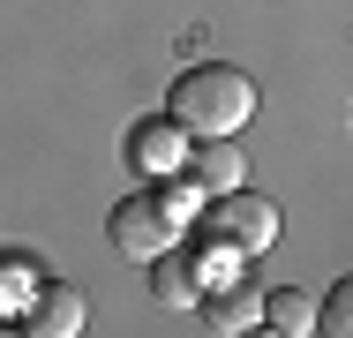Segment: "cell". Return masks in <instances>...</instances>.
I'll use <instances>...</instances> for the list:
<instances>
[{"mask_svg": "<svg viewBox=\"0 0 353 338\" xmlns=\"http://www.w3.org/2000/svg\"><path fill=\"white\" fill-rule=\"evenodd\" d=\"M196 270H203V278H241V270H248V248L203 226V248H196Z\"/></svg>", "mask_w": 353, "mask_h": 338, "instance_id": "10", "label": "cell"}, {"mask_svg": "<svg viewBox=\"0 0 353 338\" xmlns=\"http://www.w3.org/2000/svg\"><path fill=\"white\" fill-rule=\"evenodd\" d=\"M203 226H211V233H225V241H241L248 256H263V248L279 241V203L256 196V188H225V196L203 203Z\"/></svg>", "mask_w": 353, "mask_h": 338, "instance_id": "3", "label": "cell"}, {"mask_svg": "<svg viewBox=\"0 0 353 338\" xmlns=\"http://www.w3.org/2000/svg\"><path fill=\"white\" fill-rule=\"evenodd\" d=\"M188 150H196V143H188V128H181L173 113H158V121H143V128L128 135V158H136L143 173H181Z\"/></svg>", "mask_w": 353, "mask_h": 338, "instance_id": "5", "label": "cell"}, {"mask_svg": "<svg viewBox=\"0 0 353 338\" xmlns=\"http://www.w3.org/2000/svg\"><path fill=\"white\" fill-rule=\"evenodd\" d=\"M263 324V286L241 270V278H225V293L211 301V331H256Z\"/></svg>", "mask_w": 353, "mask_h": 338, "instance_id": "8", "label": "cell"}, {"mask_svg": "<svg viewBox=\"0 0 353 338\" xmlns=\"http://www.w3.org/2000/svg\"><path fill=\"white\" fill-rule=\"evenodd\" d=\"M173 241H181V218H173L165 188H158V196H121V203H113V248H121V256L158 264Z\"/></svg>", "mask_w": 353, "mask_h": 338, "instance_id": "2", "label": "cell"}, {"mask_svg": "<svg viewBox=\"0 0 353 338\" xmlns=\"http://www.w3.org/2000/svg\"><path fill=\"white\" fill-rule=\"evenodd\" d=\"M83 293L75 286H38L30 293V308H23V331H38V338H75L83 331Z\"/></svg>", "mask_w": 353, "mask_h": 338, "instance_id": "6", "label": "cell"}, {"mask_svg": "<svg viewBox=\"0 0 353 338\" xmlns=\"http://www.w3.org/2000/svg\"><path fill=\"white\" fill-rule=\"evenodd\" d=\"M316 331H331V338H353V278H339L331 293H323V324Z\"/></svg>", "mask_w": 353, "mask_h": 338, "instance_id": "11", "label": "cell"}, {"mask_svg": "<svg viewBox=\"0 0 353 338\" xmlns=\"http://www.w3.org/2000/svg\"><path fill=\"white\" fill-rule=\"evenodd\" d=\"M188 181H196L203 196H225V188H248V150H241L233 135H203V143L188 150Z\"/></svg>", "mask_w": 353, "mask_h": 338, "instance_id": "4", "label": "cell"}, {"mask_svg": "<svg viewBox=\"0 0 353 338\" xmlns=\"http://www.w3.org/2000/svg\"><path fill=\"white\" fill-rule=\"evenodd\" d=\"M150 301H165V308H188V301H203V270H196V256L165 248V256L150 264Z\"/></svg>", "mask_w": 353, "mask_h": 338, "instance_id": "7", "label": "cell"}, {"mask_svg": "<svg viewBox=\"0 0 353 338\" xmlns=\"http://www.w3.org/2000/svg\"><path fill=\"white\" fill-rule=\"evenodd\" d=\"M165 113L181 121V128L196 135H241L248 121H256V83L241 75V68H188L181 83H173V98H165Z\"/></svg>", "mask_w": 353, "mask_h": 338, "instance_id": "1", "label": "cell"}, {"mask_svg": "<svg viewBox=\"0 0 353 338\" xmlns=\"http://www.w3.org/2000/svg\"><path fill=\"white\" fill-rule=\"evenodd\" d=\"M323 324V301H308L301 286H279V293H263V331H285V338H308Z\"/></svg>", "mask_w": 353, "mask_h": 338, "instance_id": "9", "label": "cell"}]
</instances>
